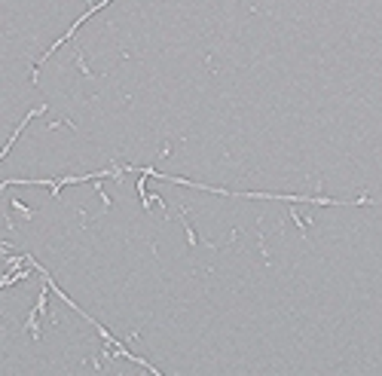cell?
<instances>
[{
	"mask_svg": "<svg viewBox=\"0 0 382 376\" xmlns=\"http://www.w3.org/2000/svg\"><path fill=\"white\" fill-rule=\"evenodd\" d=\"M40 0H0V43L19 46V28L25 25L28 10Z\"/></svg>",
	"mask_w": 382,
	"mask_h": 376,
	"instance_id": "cell-1",
	"label": "cell"
}]
</instances>
